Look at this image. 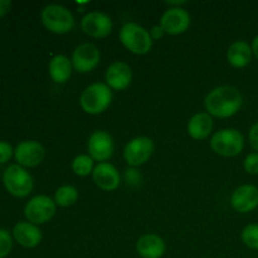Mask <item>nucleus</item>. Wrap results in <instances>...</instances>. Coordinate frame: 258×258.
<instances>
[{
	"instance_id": "nucleus-1",
	"label": "nucleus",
	"mask_w": 258,
	"mask_h": 258,
	"mask_svg": "<svg viewBox=\"0 0 258 258\" xmlns=\"http://www.w3.org/2000/svg\"><path fill=\"white\" fill-rule=\"evenodd\" d=\"M243 96L233 86H218L204 100V106L212 117L227 118L236 115L242 107Z\"/></svg>"
},
{
	"instance_id": "nucleus-2",
	"label": "nucleus",
	"mask_w": 258,
	"mask_h": 258,
	"mask_svg": "<svg viewBox=\"0 0 258 258\" xmlns=\"http://www.w3.org/2000/svg\"><path fill=\"white\" fill-rule=\"evenodd\" d=\"M112 97V91L106 83L96 82L82 91L80 105L88 115H100L110 107Z\"/></svg>"
},
{
	"instance_id": "nucleus-3",
	"label": "nucleus",
	"mask_w": 258,
	"mask_h": 258,
	"mask_svg": "<svg viewBox=\"0 0 258 258\" xmlns=\"http://www.w3.org/2000/svg\"><path fill=\"white\" fill-rule=\"evenodd\" d=\"M120 42L123 47L131 53L138 55H144L149 53L153 48V42L150 32L141 27L138 23H126L120 30Z\"/></svg>"
},
{
	"instance_id": "nucleus-4",
	"label": "nucleus",
	"mask_w": 258,
	"mask_h": 258,
	"mask_svg": "<svg viewBox=\"0 0 258 258\" xmlns=\"http://www.w3.org/2000/svg\"><path fill=\"white\" fill-rule=\"evenodd\" d=\"M45 29L54 34H66L75 28V18L66 7L59 4H49L40 14Z\"/></svg>"
},
{
	"instance_id": "nucleus-5",
	"label": "nucleus",
	"mask_w": 258,
	"mask_h": 258,
	"mask_svg": "<svg viewBox=\"0 0 258 258\" xmlns=\"http://www.w3.org/2000/svg\"><path fill=\"white\" fill-rule=\"evenodd\" d=\"M211 148L217 155L232 158L242 153L244 148V138L236 128H223L213 134Z\"/></svg>"
},
{
	"instance_id": "nucleus-6",
	"label": "nucleus",
	"mask_w": 258,
	"mask_h": 258,
	"mask_svg": "<svg viewBox=\"0 0 258 258\" xmlns=\"http://www.w3.org/2000/svg\"><path fill=\"white\" fill-rule=\"evenodd\" d=\"M3 183L7 190L17 198H24L34 188L33 176L20 165H10L3 175Z\"/></svg>"
},
{
	"instance_id": "nucleus-7",
	"label": "nucleus",
	"mask_w": 258,
	"mask_h": 258,
	"mask_svg": "<svg viewBox=\"0 0 258 258\" xmlns=\"http://www.w3.org/2000/svg\"><path fill=\"white\" fill-rule=\"evenodd\" d=\"M155 150V144L148 136H138L126 144L123 149V159L130 166H140L149 161Z\"/></svg>"
},
{
	"instance_id": "nucleus-8",
	"label": "nucleus",
	"mask_w": 258,
	"mask_h": 258,
	"mask_svg": "<svg viewBox=\"0 0 258 258\" xmlns=\"http://www.w3.org/2000/svg\"><path fill=\"white\" fill-rule=\"evenodd\" d=\"M57 204L48 196H37L30 199L24 208V214L33 224H43L54 217Z\"/></svg>"
},
{
	"instance_id": "nucleus-9",
	"label": "nucleus",
	"mask_w": 258,
	"mask_h": 258,
	"mask_svg": "<svg viewBox=\"0 0 258 258\" xmlns=\"http://www.w3.org/2000/svg\"><path fill=\"white\" fill-rule=\"evenodd\" d=\"M88 155L96 161L106 163V160L113 155L115 151V141L112 136L102 130H96L91 134L87 143Z\"/></svg>"
},
{
	"instance_id": "nucleus-10",
	"label": "nucleus",
	"mask_w": 258,
	"mask_h": 258,
	"mask_svg": "<svg viewBox=\"0 0 258 258\" xmlns=\"http://www.w3.org/2000/svg\"><path fill=\"white\" fill-rule=\"evenodd\" d=\"M112 20L103 12H90L81 20V28L88 37L106 38L112 32Z\"/></svg>"
},
{
	"instance_id": "nucleus-11",
	"label": "nucleus",
	"mask_w": 258,
	"mask_h": 258,
	"mask_svg": "<svg viewBox=\"0 0 258 258\" xmlns=\"http://www.w3.org/2000/svg\"><path fill=\"white\" fill-rule=\"evenodd\" d=\"M101 53L92 43H83L76 47L72 54V66L78 73H88L100 64Z\"/></svg>"
},
{
	"instance_id": "nucleus-12",
	"label": "nucleus",
	"mask_w": 258,
	"mask_h": 258,
	"mask_svg": "<svg viewBox=\"0 0 258 258\" xmlns=\"http://www.w3.org/2000/svg\"><path fill=\"white\" fill-rule=\"evenodd\" d=\"M14 156L20 166L34 168L44 160L45 150L42 144L38 141L27 140L18 144L14 150Z\"/></svg>"
},
{
	"instance_id": "nucleus-13",
	"label": "nucleus",
	"mask_w": 258,
	"mask_h": 258,
	"mask_svg": "<svg viewBox=\"0 0 258 258\" xmlns=\"http://www.w3.org/2000/svg\"><path fill=\"white\" fill-rule=\"evenodd\" d=\"M160 25L166 34H183L190 27V15L184 8H169L161 17Z\"/></svg>"
},
{
	"instance_id": "nucleus-14",
	"label": "nucleus",
	"mask_w": 258,
	"mask_h": 258,
	"mask_svg": "<svg viewBox=\"0 0 258 258\" xmlns=\"http://www.w3.org/2000/svg\"><path fill=\"white\" fill-rule=\"evenodd\" d=\"M106 85L115 91H123L131 85L133 81V70L125 62H113L108 66L106 71Z\"/></svg>"
},
{
	"instance_id": "nucleus-15",
	"label": "nucleus",
	"mask_w": 258,
	"mask_h": 258,
	"mask_svg": "<svg viewBox=\"0 0 258 258\" xmlns=\"http://www.w3.org/2000/svg\"><path fill=\"white\" fill-rule=\"evenodd\" d=\"M231 206L239 213H249L258 207V188L251 184L238 186L231 197Z\"/></svg>"
},
{
	"instance_id": "nucleus-16",
	"label": "nucleus",
	"mask_w": 258,
	"mask_h": 258,
	"mask_svg": "<svg viewBox=\"0 0 258 258\" xmlns=\"http://www.w3.org/2000/svg\"><path fill=\"white\" fill-rule=\"evenodd\" d=\"M96 185L105 191H113L120 186V173L110 163H98L92 171Z\"/></svg>"
},
{
	"instance_id": "nucleus-17",
	"label": "nucleus",
	"mask_w": 258,
	"mask_h": 258,
	"mask_svg": "<svg viewBox=\"0 0 258 258\" xmlns=\"http://www.w3.org/2000/svg\"><path fill=\"white\" fill-rule=\"evenodd\" d=\"M13 237L20 246L34 248L42 242V231L30 222H19L13 228Z\"/></svg>"
},
{
	"instance_id": "nucleus-18",
	"label": "nucleus",
	"mask_w": 258,
	"mask_h": 258,
	"mask_svg": "<svg viewBox=\"0 0 258 258\" xmlns=\"http://www.w3.org/2000/svg\"><path fill=\"white\" fill-rule=\"evenodd\" d=\"M136 251L143 258H161L166 251V244L158 234L148 233L138 239Z\"/></svg>"
},
{
	"instance_id": "nucleus-19",
	"label": "nucleus",
	"mask_w": 258,
	"mask_h": 258,
	"mask_svg": "<svg viewBox=\"0 0 258 258\" xmlns=\"http://www.w3.org/2000/svg\"><path fill=\"white\" fill-rule=\"evenodd\" d=\"M213 126V117L208 112H198L189 118L186 130L194 140H204L212 134Z\"/></svg>"
},
{
	"instance_id": "nucleus-20",
	"label": "nucleus",
	"mask_w": 258,
	"mask_h": 258,
	"mask_svg": "<svg viewBox=\"0 0 258 258\" xmlns=\"http://www.w3.org/2000/svg\"><path fill=\"white\" fill-rule=\"evenodd\" d=\"M252 59V48L244 40H236L227 50V60L234 68H244Z\"/></svg>"
},
{
	"instance_id": "nucleus-21",
	"label": "nucleus",
	"mask_w": 258,
	"mask_h": 258,
	"mask_svg": "<svg viewBox=\"0 0 258 258\" xmlns=\"http://www.w3.org/2000/svg\"><path fill=\"white\" fill-rule=\"evenodd\" d=\"M72 68V60H70V58L63 54H57L49 60L48 72L55 83H66L71 78Z\"/></svg>"
},
{
	"instance_id": "nucleus-22",
	"label": "nucleus",
	"mask_w": 258,
	"mask_h": 258,
	"mask_svg": "<svg viewBox=\"0 0 258 258\" xmlns=\"http://www.w3.org/2000/svg\"><path fill=\"white\" fill-rule=\"evenodd\" d=\"M78 199V190L73 185H62L55 190L54 202L57 206L71 207L77 202Z\"/></svg>"
},
{
	"instance_id": "nucleus-23",
	"label": "nucleus",
	"mask_w": 258,
	"mask_h": 258,
	"mask_svg": "<svg viewBox=\"0 0 258 258\" xmlns=\"http://www.w3.org/2000/svg\"><path fill=\"white\" fill-rule=\"evenodd\" d=\"M93 159L91 158L90 155H86V154H82V155H77L72 161V170L76 175L78 176H87L90 174H92L93 169Z\"/></svg>"
},
{
	"instance_id": "nucleus-24",
	"label": "nucleus",
	"mask_w": 258,
	"mask_h": 258,
	"mask_svg": "<svg viewBox=\"0 0 258 258\" xmlns=\"http://www.w3.org/2000/svg\"><path fill=\"white\" fill-rule=\"evenodd\" d=\"M241 239L248 248L258 251V224L252 223L244 227L241 233Z\"/></svg>"
},
{
	"instance_id": "nucleus-25",
	"label": "nucleus",
	"mask_w": 258,
	"mask_h": 258,
	"mask_svg": "<svg viewBox=\"0 0 258 258\" xmlns=\"http://www.w3.org/2000/svg\"><path fill=\"white\" fill-rule=\"evenodd\" d=\"M13 248V238L7 229L0 228V258H5Z\"/></svg>"
},
{
	"instance_id": "nucleus-26",
	"label": "nucleus",
	"mask_w": 258,
	"mask_h": 258,
	"mask_svg": "<svg viewBox=\"0 0 258 258\" xmlns=\"http://www.w3.org/2000/svg\"><path fill=\"white\" fill-rule=\"evenodd\" d=\"M244 170L252 175L258 174V153H252L247 155V158L243 161Z\"/></svg>"
},
{
	"instance_id": "nucleus-27",
	"label": "nucleus",
	"mask_w": 258,
	"mask_h": 258,
	"mask_svg": "<svg viewBox=\"0 0 258 258\" xmlns=\"http://www.w3.org/2000/svg\"><path fill=\"white\" fill-rule=\"evenodd\" d=\"M13 155H14L13 146L7 141H0V164L9 161Z\"/></svg>"
},
{
	"instance_id": "nucleus-28",
	"label": "nucleus",
	"mask_w": 258,
	"mask_h": 258,
	"mask_svg": "<svg viewBox=\"0 0 258 258\" xmlns=\"http://www.w3.org/2000/svg\"><path fill=\"white\" fill-rule=\"evenodd\" d=\"M248 138H249V144H251L252 148H253L256 151H258V122L254 123V125L251 127Z\"/></svg>"
},
{
	"instance_id": "nucleus-29",
	"label": "nucleus",
	"mask_w": 258,
	"mask_h": 258,
	"mask_svg": "<svg viewBox=\"0 0 258 258\" xmlns=\"http://www.w3.org/2000/svg\"><path fill=\"white\" fill-rule=\"evenodd\" d=\"M164 34H165V30L163 29V27H161L160 24L154 25V27L150 29V37L153 40L161 39V38L164 37Z\"/></svg>"
},
{
	"instance_id": "nucleus-30",
	"label": "nucleus",
	"mask_w": 258,
	"mask_h": 258,
	"mask_svg": "<svg viewBox=\"0 0 258 258\" xmlns=\"http://www.w3.org/2000/svg\"><path fill=\"white\" fill-rule=\"evenodd\" d=\"M12 8V2L10 0H0V18L7 15Z\"/></svg>"
},
{
	"instance_id": "nucleus-31",
	"label": "nucleus",
	"mask_w": 258,
	"mask_h": 258,
	"mask_svg": "<svg viewBox=\"0 0 258 258\" xmlns=\"http://www.w3.org/2000/svg\"><path fill=\"white\" fill-rule=\"evenodd\" d=\"M251 48H252V53H253V54L256 55V58L258 59V35H257L256 38H254L253 42H252Z\"/></svg>"
}]
</instances>
